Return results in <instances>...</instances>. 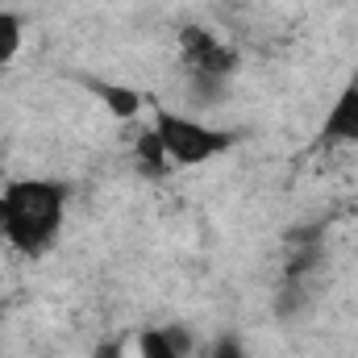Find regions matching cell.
Wrapping results in <instances>:
<instances>
[{
    "instance_id": "cell-1",
    "label": "cell",
    "mask_w": 358,
    "mask_h": 358,
    "mask_svg": "<svg viewBox=\"0 0 358 358\" xmlns=\"http://www.w3.org/2000/svg\"><path fill=\"white\" fill-rule=\"evenodd\" d=\"M71 187L59 179H13L0 192V238L21 255H46L67 221Z\"/></svg>"
},
{
    "instance_id": "cell-2",
    "label": "cell",
    "mask_w": 358,
    "mask_h": 358,
    "mask_svg": "<svg viewBox=\"0 0 358 358\" xmlns=\"http://www.w3.org/2000/svg\"><path fill=\"white\" fill-rule=\"evenodd\" d=\"M150 129L159 134V142H163L171 167H204V163L221 159L225 150H234L238 138H242L238 129L208 125V121L187 117V113H176V108H155Z\"/></svg>"
},
{
    "instance_id": "cell-3",
    "label": "cell",
    "mask_w": 358,
    "mask_h": 358,
    "mask_svg": "<svg viewBox=\"0 0 358 358\" xmlns=\"http://www.w3.org/2000/svg\"><path fill=\"white\" fill-rule=\"evenodd\" d=\"M179 63H183L187 80H221V84H229L238 76V67H242V55L221 34H213L204 25H183L179 29Z\"/></svg>"
},
{
    "instance_id": "cell-4",
    "label": "cell",
    "mask_w": 358,
    "mask_h": 358,
    "mask_svg": "<svg viewBox=\"0 0 358 358\" xmlns=\"http://www.w3.org/2000/svg\"><path fill=\"white\" fill-rule=\"evenodd\" d=\"M317 142L321 146H358V84L355 80L334 96V104H329V113L321 121Z\"/></svg>"
},
{
    "instance_id": "cell-5",
    "label": "cell",
    "mask_w": 358,
    "mask_h": 358,
    "mask_svg": "<svg viewBox=\"0 0 358 358\" xmlns=\"http://www.w3.org/2000/svg\"><path fill=\"white\" fill-rule=\"evenodd\" d=\"M80 84H84V88L104 104V113H113L117 121H134V117L142 113V104H146L142 92L129 88V84H113V80H96V76H84Z\"/></svg>"
},
{
    "instance_id": "cell-6",
    "label": "cell",
    "mask_w": 358,
    "mask_h": 358,
    "mask_svg": "<svg viewBox=\"0 0 358 358\" xmlns=\"http://www.w3.org/2000/svg\"><path fill=\"white\" fill-rule=\"evenodd\" d=\"M134 159H138V171H146V176H163V171H171L167 150H163V142H159V134H155V129H142V134H138Z\"/></svg>"
},
{
    "instance_id": "cell-7",
    "label": "cell",
    "mask_w": 358,
    "mask_h": 358,
    "mask_svg": "<svg viewBox=\"0 0 358 358\" xmlns=\"http://www.w3.org/2000/svg\"><path fill=\"white\" fill-rule=\"evenodd\" d=\"M21 42H25V17L13 8H0V67H8L21 55Z\"/></svg>"
},
{
    "instance_id": "cell-8",
    "label": "cell",
    "mask_w": 358,
    "mask_h": 358,
    "mask_svg": "<svg viewBox=\"0 0 358 358\" xmlns=\"http://www.w3.org/2000/svg\"><path fill=\"white\" fill-rule=\"evenodd\" d=\"M138 358H183V355L171 346L167 329H142L138 334Z\"/></svg>"
},
{
    "instance_id": "cell-9",
    "label": "cell",
    "mask_w": 358,
    "mask_h": 358,
    "mask_svg": "<svg viewBox=\"0 0 358 358\" xmlns=\"http://www.w3.org/2000/svg\"><path fill=\"white\" fill-rule=\"evenodd\" d=\"M208 358H250V355H246V346H242V338H238V334H221V338L213 342Z\"/></svg>"
},
{
    "instance_id": "cell-10",
    "label": "cell",
    "mask_w": 358,
    "mask_h": 358,
    "mask_svg": "<svg viewBox=\"0 0 358 358\" xmlns=\"http://www.w3.org/2000/svg\"><path fill=\"white\" fill-rule=\"evenodd\" d=\"M187 84L196 92V104H217V100L225 96V88H229V84H221V80H187Z\"/></svg>"
},
{
    "instance_id": "cell-11",
    "label": "cell",
    "mask_w": 358,
    "mask_h": 358,
    "mask_svg": "<svg viewBox=\"0 0 358 358\" xmlns=\"http://www.w3.org/2000/svg\"><path fill=\"white\" fill-rule=\"evenodd\" d=\"M163 329H167V338H171V346H176L179 355L183 358L192 355V329L187 325H163Z\"/></svg>"
},
{
    "instance_id": "cell-12",
    "label": "cell",
    "mask_w": 358,
    "mask_h": 358,
    "mask_svg": "<svg viewBox=\"0 0 358 358\" xmlns=\"http://www.w3.org/2000/svg\"><path fill=\"white\" fill-rule=\"evenodd\" d=\"M92 358H125V338L117 334V338H104L96 350H92Z\"/></svg>"
},
{
    "instance_id": "cell-13",
    "label": "cell",
    "mask_w": 358,
    "mask_h": 358,
    "mask_svg": "<svg viewBox=\"0 0 358 358\" xmlns=\"http://www.w3.org/2000/svg\"><path fill=\"white\" fill-rule=\"evenodd\" d=\"M355 84H358V76H355Z\"/></svg>"
}]
</instances>
